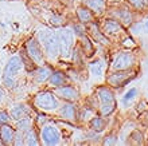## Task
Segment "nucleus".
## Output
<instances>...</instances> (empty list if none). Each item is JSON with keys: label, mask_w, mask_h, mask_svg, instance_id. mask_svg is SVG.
Returning <instances> with one entry per match:
<instances>
[{"label": "nucleus", "mask_w": 148, "mask_h": 146, "mask_svg": "<svg viewBox=\"0 0 148 146\" xmlns=\"http://www.w3.org/2000/svg\"><path fill=\"white\" fill-rule=\"evenodd\" d=\"M94 99L97 101L93 105V109L97 107L98 114L102 117H109L117 107L116 96L109 86H100L94 92Z\"/></svg>", "instance_id": "f257e3e1"}, {"label": "nucleus", "mask_w": 148, "mask_h": 146, "mask_svg": "<svg viewBox=\"0 0 148 146\" xmlns=\"http://www.w3.org/2000/svg\"><path fill=\"white\" fill-rule=\"evenodd\" d=\"M38 40L43 48L45 56L50 60H55L61 55V48H59V40L57 32L47 28L38 31Z\"/></svg>", "instance_id": "f03ea898"}, {"label": "nucleus", "mask_w": 148, "mask_h": 146, "mask_svg": "<svg viewBox=\"0 0 148 146\" xmlns=\"http://www.w3.org/2000/svg\"><path fill=\"white\" fill-rule=\"evenodd\" d=\"M32 106L39 111H55L59 107V98L54 91H40L32 98Z\"/></svg>", "instance_id": "7ed1b4c3"}, {"label": "nucleus", "mask_w": 148, "mask_h": 146, "mask_svg": "<svg viewBox=\"0 0 148 146\" xmlns=\"http://www.w3.org/2000/svg\"><path fill=\"white\" fill-rule=\"evenodd\" d=\"M39 139L40 143L46 146H53V145H59L62 135H61V130L55 123L46 122L43 126H40V131H39Z\"/></svg>", "instance_id": "20e7f679"}, {"label": "nucleus", "mask_w": 148, "mask_h": 146, "mask_svg": "<svg viewBox=\"0 0 148 146\" xmlns=\"http://www.w3.org/2000/svg\"><path fill=\"white\" fill-rule=\"evenodd\" d=\"M57 35H58V40H59L61 56H63V58L70 56L71 52H73L74 44H75V34H74V31L69 27H63L57 31Z\"/></svg>", "instance_id": "39448f33"}, {"label": "nucleus", "mask_w": 148, "mask_h": 146, "mask_svg": "<svg viewBox=\"0 0 148 146\" xmlns=\"http://www.w3.org/2000/svg\"><path fill=\"white\" fill-rule=\"evenodd\" d=\"M24 52L27 54V56L32 60V63L35 66H43L46 65V56L43 52V48L39 43L38 38H30L24 44Z\"/></svg>", "instance_id": "423d86ee"}, {"label": "nucleus", "mask_w": 148, "mask_h": 146, "mask_svg": "<svg viewBox=\"0 0 148 146\" xmlns=\"http://www.w3.org/2000/svg\"><path fill=\"white\" fill-rule=\"evenodd\" d=\"M135 71L132 69L129 70H119V71H113L109 77L106 78V82L110 87H123L131 82L135 78Z\"/></svg>", "instance_id": "0eeeda50"}, {"label": "nucleus", "mask_w": 148, "mask_h": 146, "mask_svg": "<svg viewBox=\"0 0 148 146\" xmlns=\"http://www.w3.org/2000/svg\"><path fill=\"white\" fill-rule=\"evenodd\" d=\"M136 62V56L131 51H123L119 55H116V58L112 63V70L113 71H119V70H129L133 69Z\"/></svg>", "instance_id": "6e6552de"}, {"label": "nucleus", "mask_w": 148, "mask_h": 146, "mask_svg": "<svg viewBox=\"0 0 148 146\" xmlns=\"http://www.w3.org/2000/svg\"><path fill=\"white\" fill-rule=\"evenodd\" d=\"M109 18L119 20L123 26H132L133 24V14L128 7H117V8H112L109 12Z\"/></svg>", "instance_id": "1a4fd4ad"}, {"label": "nucleus", "mask_w": 148, "mask_h": 146, "mask_svg": "<svg viewBox=\"0 0 148 146\" xmlns=\"http://www.w3.org/2000/svg\"><path fill=\"white\" fill-rule=\"evenodd\" d=\"M54 92L59 99L67 101V102H77L79 99L78 90L74 86H70V85H63V86H59V87H55Z\"/></svg>", "instance_id": "9d476101"}, {"label": "nucleus", "mask_w": 148, "mask_h": 146, "mask_svg": "<svg viewBox=\"0 0 148 146\" xmlns=\"http://www.w3.org/2000/svg\"><path fill=\"white\" fill-rule=\"evenodd\" d=\"M24 66V62L22 59V56L14 55L10 58V60L7 62V65L4 67V74L3 77H10V78H16V75L22 71Z\"/></svg>", "instance_id": "9b49d317"}, {"label": "nucleus", "mask_w": 148, "mask_h": 146, "mask_svg": "<svg viewBox=\"0 0 148 146\" xmlns=\"http://www.w3.org/2000/svg\"><path fill=\"white\" fill-rule=\"evenodd\" d=\"M58 115L67 122H75L78 119V110L74 102H65L63 105H59Z\"/></svg>", "instance_id": "f8f14e48"}, {"label": "nucleus", "mask_w": 148, "mask_h": 146, "mask_svg": "<svg viewBox=\"0 0 148 146\" xmlns=\"http://www.w3.org/2000/svg\"><path fill=\"white\" fill-rule=\"evenodd\" d=\"M124 30V26L119 22V20L113 19V18H108L105 19L104 24H102V31H104V34L105 35H119L120 32H123Z\"/></svg>", "instance_id": "ddd939ff"}, {"label": "nucleus", "mask_w": 148, "mask_h": 146, "mask_svg": "<svg viewBox=\"0 0 148 146\" xmlns=\"http://www.w3.org/2000/svg\"><path fill=\"white\" fill-rule=\"evenodd\" d=\"M16 129L12 127L10 123H4L0 125V139H1V145H12L14 138H15Z\"/></svg>", "instance_id": "4468645a"}, {"label": "nucleus", "mask_w": 148, "mask_h": 146, "mask_svg": "<svg viewBox=\"0 0 148 146\" xmlns=\"http://www.w3.org/2000/svg\"><path fill=\"white\" fill-rule=\"evenodd\" d=\"M77 18H78V20H79V23L86 26V24L94 22L96 15H94V12L92 11L89 7H86V5H79V7L77 8Z\"/></svg>", "instance_id": "2eb2a0df"}, {"label": "nucleus", "mask_w": 148, "mask_h": 146, "mask_svg": "<svg viewBox=\"0 0 148 146\" xmlns=\"http://www.w3.org/2000/svg\"><path fill=\"white\" fill-rule=\"evenodd\" d=\"M86 28L89 30V32L92 34V36H93V39L96 40V42H100L101 44H105V46L109 43L108 38H106V35L104 34V31L98 27V24H96L94 22L86 24Z\"/></svg>", "instance_id": "dca6fc26"}, {"label": "nucleus", "mask_w": 148, "mask_h": 146, "mask_svg": "<svg viewBox=\"0 0 148 146\" xmlns=\"http://www.w3.org/2000/svg\"><path fill=\"white\" fill-rule=\"evenodd\" d=\"M67 82H69V78L67 75L63 71H53L49 78V85L53 86V87H59V86H63V85H67Z\"/></svg>", "instance_id": "f3484780"}, {"label": "nucleus", "mask_w": 148, "mask_h": 146, "mask_svg": "<svg viewBox=\"0 0 148 146\" xmlns=\"http://www.w3.org/2000/svg\"><path fill=\"white\" fill-rule=\"evenodd\" d=\"M51 73H53V70H51V67H49V66L43 65V66H39L38 69H36V71L34 73V79H35L36 83H45V82H49V78H50Z\"/></svg>", "instance_id": "a211bd4d"}, {"label": "nucleus", "mask_w": 148, "mask_h": 146, "mask_svg": "<svg viewBox=\"0 0 148 146\" xmlns=\"http://www.w3.org/2000/svg\"><path fill=\"white\" fill-rule=\"evenodd\" d=\"M85 5L89 7L96 16L102 15L106 11V0H85Z\"/></svg>", "instance_id": "6ab92c4d"}, {"label": "nucleus", "mask_w": 148, "mask_h": 146, "mask_svg": "<svg viewBox=\"0 0 148 146\" xmlns=\"http://www.w3.org/2000/svg\"><path fill=\"white\" fill-rule=\"evenodd\" d=\"M28 113H30V109L24 103H19V105H15L10 110V115H11V118L14 121H19V119L24 118V117H28Z\"/></svg>", "instance_id": "aec40b11"}, {"label": "nucleus", "mask_w": 148, "mask_h": 146, "mask_svg": "<svg viewBox=\"0 0 148 146\" xmlns=\"http://www.w3.org/2000/svg\"><path fill=\"white\" fill-rule=\"evenodd\" d=\"M24 145H27V146L40 145L39 134H38V131H36V129L34 126L24 131Z\"/></svg>", "instance_id": "412c9836"}, {"label": "nucleus", "mask_w": 148, "mask_h": 146, "mask_svg": "<svg viewBox=\"0 0 148 146\" xmlns=\"http://www.w3.org/2000/svg\"><path fill=\"white\" fill-rule=\"evenodd\" d=\"M89 126H90V129H92L93 131H96V133H101V131L106 127L105 117L94 115L93 118L89 121Z\"/></svg>", "instance_id": "4be33fe9"}, {"label": "nucleus", "mask_w": 148, "mask_h": 146, "mask_svg": "<svg viewBox=\"0 0 148 146\" xmlns=\"http://www.w3.org/2000/svg\"><path fill=\"white\" fill-rule=\"evenodd\" d=\"M104 69H105V65H104V62H102L101 59H97V60L92 62V63L89 65L90 73L93 74V75H97V77L102 75V73H104Z\"/></svg>", "instance_id": "5701e85b"}, {"label": "nucleus", "mask_w": 148, "mask_h": 146, "mask_svg": "<svg viewBox=\"0 0 148 146\" xmlns=\"http://www.w3.org/2000/svg\"><path fill=\"white\" fill-rule=\"evenodd\" d=\"M30 127H32V119L31 117H24V118L19 119V121H16V130H20V131H26L28 130Z\"/></svg>", "instance_id": "b1692460"}, {"label": "nucleus", "mask_w": 148, "mask_h": 146, "mask_svg": "<svg viewBox=\"0 0 148 146\" xmlns=\"http://www.w3.org/2000/svg\"><path fill=\"white\" fill-rule=\"evenodd\" d=\"M137 95H139V91H137V88H135V87L129 88L128 91H127V94L124 95V98H123V105H124V106H127V105H128L131 101L135 99Z\"/></svg>", "instance_id": "393cba45"}, {"label": "nucleus", "mask_w": 148, "mask_h": 146, "mask_svg": "<svg viewBox=\"0 0 148 146\" xmlns=\"http://www.w3.org/2000/svg\"><path fill=\"white\" fill-rule=\"evenodd\" d=\"M128 3L131 4L135 10H139V11H145V10H148V0H128Z\"/></svg>", "instance_id": "a878e982"}, {"label": "nucleus", "mask_w": 148, "mask_h": 146, "mask_svg": "<svg viewBox=\"0 0 148 146\" xmlns=\"http://www.w3.org/2000/svg\"><path fill=\"white\" fill-rule=\"evenodd\" d=\"M81 39L84 40V42H82V44H84V52H86V55H88V56H90V55H92V52H93V46H92V43L88 40L86 34L81 35Z\"/></svg>", "instance_id": "bb28decb"}, {"label": "nucleus", "mask_w": 148, "mask_h": 146, "mask_svg": "<svg viewBox=\"0 0 148 146\" xmlns=\"http://www.w3.org/2000/svg\"><path fill=\"white\" fill-rule=\"evenodd\" d=\"M119 139H117V134L116 133H110L104 138V145H117Z\"/></svg>", "instance_id": "cd10ccee"}, {"label": "nucleus", "mask_w": 148, "mask_h": 146, "mask_svg": "<svg viewBox=\"0 0 148 146\" xmlns=\"http://www.w3.org/2000/svg\"><path fill=\"white\" fill-rule=\"evenodd\" d=\"M12 145H15V146L24 145V133H23V131L16 130L15 138H14V143H12Z\"/></svg>", "instance_id": "c85d7f7f"}, {"label": "nucleus", "mask_w": 148, "mask_h": 146, "mask_svg": "<svg viewBox=\"0 0 148 146\" xmlns=\"http://www.w3.org/2000/svg\"><path fill=\"white\" fill-rule=\"evenodd\" d=\"M11 115L10 113L5 111V110H1L0 111V125H4V123H10L11 122Z\"/></svg>", "instance_id": "c756f323"}, {"label": "nucleus", "mask_w": 148, "mask_h": 146, "mask_svg": "<svg viewBox=\"0 0 148 146\" xmlns=\"http://www.w3.org/2000/svg\"><path fill=\"white\" fill-rule=\"evenodd\" d=\"M36 122H38V123H36V125H38L39 127H40V126H43V125H45V123L47 122V117L45 115V114H39V115H38V118H36Z\"/></svg>", "instance_id": "7c9ffc66"}, {"label": "nucleus", "mask_w": 148, "mask_h": 146, "mask_svg": "<svg viewBox=\"0 0 148 146\" xmlns=\"http://www.w3.org/2000/svg\"><path fill=\"white\" fill-rule=\"evenodd\" d=\"M143 28H144V31H145V32H148V19L145 20L144 23H143Z\"/></svg>", "instance_id": "2f4dec72"}, {"label": "nucleus", "mask_w": 148, "mask_h": 146, "mask_svg": "<svg viewBox=\"0 0 148 146\" xmlns=\"http://www.w3.org/2000/svg\"><path fill=\"white\" fill-rule=\"evenodd\" d=\"M3 98H4V90L0 87V102L3 101Z\"/></svg>", "instance_id": "473e14b6"}, {"label": "nucleus", "mask_w": 148, "mask_h": 146, "mask_svg": "<svg viewBox=\"0 0 148 146\" xmlns=\"http://www.w3.org/2000/svg\"><path fill=\"white\" fill-rule=\"evenodd\" d=\"M0 145H1V139H0Z\"/></svg>", "instance_id": "72a5a7b5"}]
</instances>
